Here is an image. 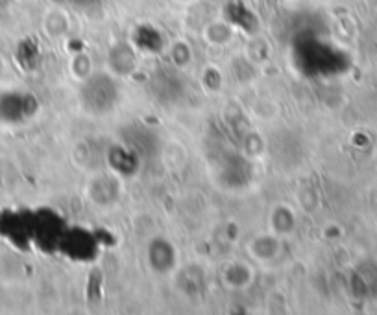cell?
Listing matches in <instances>:
<instances>
[{
	"instance_id": "cell-2",
	"label": "cell",
	"mask_w": 377,
	"mask_h": 315,
	"mask_svg": "<svg viewBox=\"0 0 377 315\" xmlns=\"http://www.w3.org/2000/svg\"><path fill=\"white\" fill-rule=\"evenodd\" d=\"M148 249H150L148 260L157 273H167L172 269V266L176 263V253L170 243H167L165 240H156Z\"/></svg>"
},
{
	"instance_id": "cell-1",
	"label": "cell",
	"mask_w": 377,
	"mask_h": 315,
	"mask_svg": "<svg viewBox=\"0 0 377 315\" xmlns=\"http://www.w3.org/2000/svg\"><path fill=\"white\" fill-rule=\"evenodd\" d=\"M119 98V89L117 83L110 76H93L84 83L82 89V100L84 105L93 113H105L117 104Z\"/></svg>"
},
{
	"instance_id": "cell-3",
	"label": "cell",
	"mask_w": 377,
	"mask_h": 315,
	"mask_svg": "<svg viewBox=\"0 0 377 315\" xmlns=\"http://www.w3.org/2000/svg\"><path fill=\"white\" fill-rule=\"evenodd\" d=\"M68 4L74 6V8H80V10H89L94 6H100L104 0H67Z\"/></svg>"
}]
</instances>
